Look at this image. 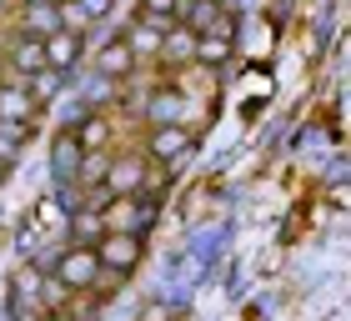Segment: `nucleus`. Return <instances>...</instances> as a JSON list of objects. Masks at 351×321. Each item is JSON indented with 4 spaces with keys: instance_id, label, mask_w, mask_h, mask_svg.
<instances>
[{
    "instance_id": "12",
    "label": "nucleus",
    "mask_w": 351,
    "mask_h": 321,
    "mask_svg": "<svg viewBox=\"0 0 351 321\" xmlns=\"http://www.w3.org/2000/svg\"><path fill=\"white\" fill-rule=\"evenodd\" d=\"M81 146H75L71 126H60V131L51 136V171H56V186H75V166H81Z\"/></svg>"
},
{
    "instance_id": "9",
    "label": "nucleus",
    "mask_w": 351,
    "mask_h": 321,
    "mask_svg": "<svg viewBox=\"0 0 351 321\" xmlns=\"http://www.w3.org/2000/svg\"><path fill=\"white\" fill-rule=\"evenodd\" d=\"M141 66H136V56L125 51V40L116 36V40H101L90 51V75H101V80H110V86H121V80H131Z\"/></svg>"
},
{
    "instance_id": "3",
    "label": "nucleus",
    "mask_w": 351,
    "mask_h": 321,
    "mask_svg": "<svg viewBox=\"0 0 351 321\" xmlns=\"http://www.w3.org/2000/svg\"><path fill=\"white\" fill-rule=\"evenodd\" d=\"M106 191H110V201L151 191V160L141 156V151H110V166H106Z\"/></svg>"
},
{
    "instance_id": "19",
    "label": "nucleus",
    "mask_w": 351,
    "mask_h": 321,
    "mask_svg": "<svg viewBox=\"0 0 351 321\" xmlns=\"http://www.w3.org/2000/svg\"><path fill=\"white\" fill-rule=\"evenodd\" d=\"M136 15H146V21H161V25H171L176 15H181V0H141V10Z\"/></svg>"
},
{
    "instance_id": "6",
    "label": "nucleus",
    "mask_w": 351,
    "mask_h": 321,
    "mask_svg": "<svg viewBox=\"0 0 351 321\" xmlns=\"http://www.w3.org/2000/svg\"><path fill=\"white\" fill-rule=\"evenodd\" d=\"M40 286H45V271H40V266H21V271L10 276V316H15V321H45Z\"/></svg>"
},
{
    "instance_id": "7",
    "label": "nucleus",
    "mask_w": 351,
    "mask_h": 321,
    "mask_svg": "<svg viewBox=\"0 0 351 321\" xmlns=\"http://www.w3.org/2000/svg\"><path fill=\"white\" fill-rule=\"evenodd\" d=\"M5 71L10 80H30L45 71V45L36 36H25V30H10L5 36Z\"/></svg>"
},
{
    "instance_id": "8",
    "label": "nucleus",
    "mask_w": 351,
    "mask_h": 321,
    "mask_svg": "<svg viewBox=\"0 0 351 321\" xmlns=\"http://www.w3.org/2000/svg\"><path fill=\"white\" fill-rule=\"evenodd\" d=\"M40 45H45V71H56V75L81 71V60L90 56V36H71V30H56Z\"/></svg>"
},
{
    "instance_id": "11",
    "label": "nucleus",
    "mask_w": 351,
    "mask_h": 321,
    "mask_svg": "<svg viewBox=\"0 0 351 321\" xmlns=\"http://www.w3.org/2000/svg\"><path fill=\"white\" fill-rule=\"evenodd\" d=\"M171 25H176V21H171ZM161 36H166V25H161V21H146V15H131L125 30H121V40H125V51L136 56V66H141V60H156Z\"/></svg>"
},
{
    "instance_id": "13",
    "label": "nucleus",
    "mask_w": 351,
    "mask_h": 321,
    "mask_svg": "<svg viewBox=\"0 0 351 321\" xmlns=\"http://www.w3.org/2000/svg\"><path fill=\"white\" fill-rule=\"evenodd\" d=\"M191 56H196V36L176 21V25H166V36H161V51H156V60H161L166 71H181V66H191Z\"/></svg>"
},
{
    "instance_id": "4",
    "label": "nucleus",
    "mask_w": 351,
    "mask_h": 321,
    "mask_svg": "<svg viewBox=\"0 0 351 321\" xmlns=\"http://www.w3.org/2000/svg\"><path fill=\"white\" fill-rule=\"evenodd\" d=\"M191 146H196V131H191V126H151V131H146V151H141V156H146L151 166L171 171V166H181V156Z\"/></svg>"
},
{
    "instance_id": "16",
    "label": "nucleus",
    "mask_w": 351,
    "mask_h": 321,
    "mask_svg": "<svg viewBox=\"0 0 351 321\" xmlns=\"http://www.w3.org/2000/svg\"><path fill=\"white\" fill-rule=\"evenodd\" d=\"M231 56H236V36H196V56H191V66L221 71Z\"/></svg>"
},
{
    "instance_id": "18",
    "label": "nucleus",
    "mask_w": 351,
    "mask_h": 321,
    "mask_svg": "<svg viewBox=\"0 0 351 321\" xmlns=\"http://www.w3.org/2000/svg\"><path fill=\"white\" fill-rule=\"evenodd\" d=\"M30 136H36V126H30V121H0V141H5L10 151H25Z\"/></svg>"
},
{
    "instance_id": "10",
    "label": "nucleus",
    "mask_w": 351,
    "mask_h": 321,
    "mask_svg": "<svg viewBox=\"0 0 351 321\" xmlns=\"http://www.w3.org/2000/svg\"><path fill=\"white\" fill-rule=\"evenodd\" d=\"M71 126V136H75V146H81L86 156L95 151H110V141H116V116H106V110H81Z\"/></svg>"
},
{
    "instance_id": "5",
    "label": "nucleus",
    "mask_w": 351,
    "mask_h": 321,
    "mask_svg": "<svg viewBox=\"0 0 351 321\" xmlns=\"http://www.w3.org/2000/svg\"><path fill=\"white\" fill-rule=\"evenodd\" d=\"M90 251H95V261H101V271L131 276V271L141 266V256H146V236H101Z\"/></svg>"
},
{
    "instance_id": "20",
    "label": "nucleus",
    "mask_w": 351,
    "mask_h": 321,
    "mask_svg": "<svg viewBox=\"0 0 351 321\" xmlns=\"http://www.w3.org/2000/svg\"><path fill=\"white\" fill-rule=\"evenodd\" d=\"M75 5L86 10V21H90V25H101L106 15H110V5H116V0H75Z\"/></svg>"
},
{
    "instance_id": "14",
    "label": "nucleus",
    "mask_w": 351,
    "mask_h": 321,
    "mask_svg": "<svg viewBox=\"0 0 351 321\" xmlns=\"http://www.w3.org/2000/svg\"><path fill=\"white\" fill-rule=\"evenodd\" d=\"M0 121H30V126L40 121V110H36V101H30L25 80H0Z\"/></svg>"
},
{
    "instance_id": "15",
    "label": "nucleus",
    "mask_w": 351,
    "mask_h": 321,
    "mask_svg": "<svg viewBox=\"0 0 351 321\" xmlns=\"http://www.w3.org/2000/svg\"><path fill=\"white\" fill-rule=\"evenodd\" d=\"M106 236V216L101 211H71L66 216V246H95Z\"/></svg>"
},
{
    "instance_id": "22",
    "label": "nucleus",
    "mask_w": 351,
    "mask_h": 321,
    "mask_svg": "<svg viewBox=\"0 0 351 321\" xmlns=\"http://www.w3.org/2000/svg\"><path fill=\"white\" fill-rule=\"evenodd\" d=\"M0 71H5V30H0Z\"/></svg>"
},
{
    "instance_id": "17",
    "label": "nucleus",
    "mask_w": 351,
    "mask_h": 321,
    "mask_svg": "<svg viewBox=\"0 0 351 321\" xmlns=\"http://www.w3.org/2000/svg\"><path fill=\"white\" fill-rule=\"evenodd\" d=\"M25 91H30V101H36V110H45V106H56V95H60V91H66V75L40 71V75H30V80H25Z\"/></svg>"
},
{
    "instance_id": "21",
    "label": "nucleus",
    "mask_w": 351,
    "mask_h": 321,
    "mask_svg": "<svg viewBox=\"0 0 351 321\" xmlns=\"http://www.w3.org/2000/svg\"><path fill=\"white\" fill-rule=\"evenodd\" d=\"M15 10V0H0V25H5V15Z\"/></svg>"
},
{
    "instance_id": "1",
    "label": "nucleus",
    "mask_w": 351,
    "mask_h": 321,
    "mask_svg": "<svg viewBox=\"0 0 351 321\" xmlns=\"http://www.w3.org/2000/svg\"><path fill=\"white\" fill-rule=\"evenodd\" d=\"M51 281H60L71 296H90L95 281H101V261H95L90 246H60L51 256V271H45Z\"/></svg>"
},
{
    "instance_id": "2",
    "label": "nucleus",
    "mask_w": 351,
    "mask_h": 321,
    "mask_svg": "<svg viewBox=\"0 0 351 321\" xmlns=\"http://www.w3.org/2000/svg\"><path fill=\"white\" fill-rule=\"evenodd\" d=\"M101 216H106V236H146L161 216V201H156V191H141V196L110 201Z\"/></svg>"
}]
</instances>
